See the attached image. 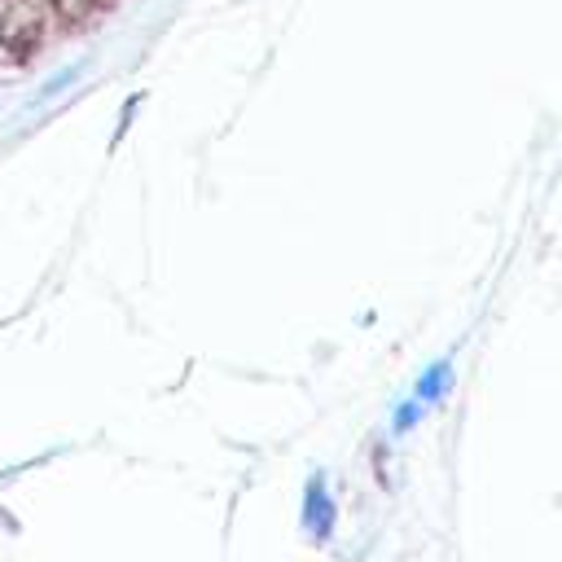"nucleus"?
I'll list each match as a JSON object with an SVG mask.
<instances>
[]
</instances>
